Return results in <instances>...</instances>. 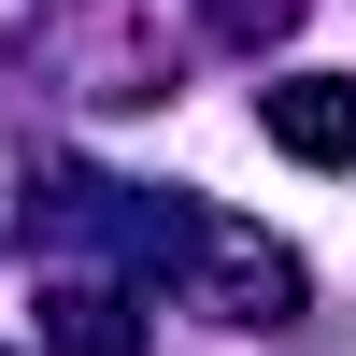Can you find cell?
<instances>
[{"label":"cell","mask_w":356,"mask_h":356,"mask_svg":"<svg viewBox=\"0 0 356 356\" xmlns=\"http://www.w3.org/2000/svg\"><path fill=\"white\" fill-rule=\"evenodd\" d=\"M43 342H57V356H129V300H100V285H57V300H43Z\"/></svg>","instance_id":"2"},{"label":"cell","mask_w":356,"mask_h":356,"mask_svg":"<svg viewBox=\"0 0 356 356\" xmlns=\"http://www.w3.org/2000/svg\"><path fill=\"white\" fill-rule=\"evenodd\" d=\"M257 129H271L285 157H314V171H356V86L342 72H285L271 100H257Z\"/></svg>","instance_id":"1"}]
</instances>
